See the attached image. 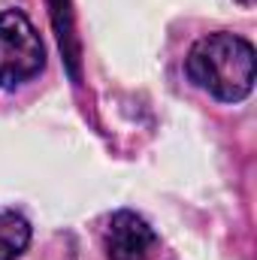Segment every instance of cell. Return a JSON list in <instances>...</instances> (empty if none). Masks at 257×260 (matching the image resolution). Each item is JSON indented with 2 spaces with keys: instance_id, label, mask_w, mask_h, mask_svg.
Segmentation results:
<instances>
[{
  "instance_id": "1",
  "label": "cell",
  "mask_w": 257,
  "mask_h": 260,
  "mask_svg": "<svg viewBox=\"0 0 257 260\" xmlns=\"http://www.w3.org/2000/svg\"><path fill=\"white\" fill-rule=\"evenodd\" d=\"M188 76L221 103H239L254 88V46L236 34H209L188 55Z\"/></svg>"
},
{
  "instance_id": "2",
  "label": "cell",
  "mask_w": 257,
  "mask_h": 260,
  "mask_svg": "<svg viewBox=\"0 0 257 260\" xmlns=\"http://www.w3.org/2000/svg\"><path fill=\"white\" fill-rule=\"evenodd\" d=\"M46 67V46L21 9L0 12V88H18Z\"/></svg>"
},
{
  "instance_id": "3",
  "label": "cell",
  "mask_w": 257,
  "mask_h": 260,
  "mask_svg": "<svg viewBox=\"0 0 257 260\" xmlns=\"http://www.w3.org/2000/svg\"><path fill=\"white\" fill-rule=\"evenodd\" d=\"M103 245H106L109 260H151L160 242L145 218L124 209V212H115L109 218Z\"/></svg>"
},
{
  "instance_id": "4",
  "label": "cell",
  "mask_w": 257,
  "mask_h": 260,
  "mask_svg": "<svg viewBox=\"0 0 257 260\" xmlns=\"http://www.w3.org/2000/svg\"><path fill=\"white\" fill-rule=\"evenodd\" d=\"M30 242V224L18 212H0V260H15Z\"/></svg>"
},
{
  "instance_id": "5",
  "label": "cell",
  "mask_w": 257,
  "mask_h": 260,
  "mask_svg": "<svg viewBox=\"0 0 257 260\" xmlns=\"http://www.w3.org/2000/svg\"><path fill=\"white\" fill-rule=\"evenodd\" d=\"M236 3H242L245 9H248V6H254V0H236Z\"/></svg>"
}]
</instances>
